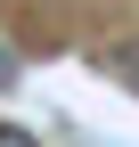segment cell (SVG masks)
Returning a JSON list of instances; mask_svg holds the SVG:
<instances>
[{"label": "cell", "mask_w": 139, "mask_h": 147, "mask_svg": "<svg viewBox=\"0 0 139 147\" xmlns=\"http://www.w3.org/2000/svg\"><path fill=\"white\" fill-rule=\"evenodd\" d=\"M0 147H41L33 131H16V123H0Z\"/></svg>", "instance_id": "1"}, {"label": "cell", "mask_w": 139, "mask_h": 147, "mask_svg": "<svg viewBox=\"0 0 139 147\" xmlns=\"http://www.w3.org/2000/svg\"><path fill=\"white\" fill-rule=\"evenodd\" d=\"M115 65H123V82L139 90V41H131V49H123V57H115Z\"/></svg>", "instance_id": "2"}, {"label": "cell", "mask_w": 139, "mask_h": 147, "mask_svg": "<svg viewBox=\"0 0 139 147\" xmlns=\"http://www.w3.org/2000/svg\"><path fill=\"white\" fill-rule=\"evenodd\" d=\"M8 82H16V57H8V49H0V90H8Z\"/></svg>", "instance_id": "3"}]
</instances>
